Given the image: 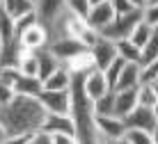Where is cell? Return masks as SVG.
Here are the masks:
<instances>
[{"label": "cell", "instance_id": "1", "mask_svg": "<svg viewBox=\"0 0 158 144\" xmlns=\"http://www.w3.org/2000/svg\"><path fill=\"white\" fill-rule=\"evenodd\" d=\"M46 110L37 96L16 94L7 105H0V124L7 135H32L41 128Z\"/></svg>", "mask_w": 158, "mask_h": 144}, {"label": "cell", "instance_id": "2", "mask_svg": "<svg viewBox=\"0 0 158 144\" xmlns=\"http://www.w3.org/2000/svg\"><path fill=\"white\" fill-rule=\"evenodd\" d=\"M142 21V9H133L128 14H122V16H115L99 35L103 39H110V41H119V39H128L131 30Z\"/></svg>", "mask_w": 158, "mask_h": 144}, {"label": "cell", "instance_id": "3", "mask_svg": "<svg viewBox=\"0 0 158 144\" xmlns=\"http://www.w3.org/2000/svg\"><path fill=\"white\" fill-rule=\"evenodd\" d=\"M37 98H39V103L44 105L46 112H55V114L71 112V94H69V89H41Z\"/></svg>", "mask_w": 158, "mask_h": 144}, {"label": "cell", "instance_id": "4", "mask_svg": "<svg viewBox=\"0 0 158 144\" xmlns=\"http://www.w3.org/2000/svg\"><path fill=\"white\" fill-rule=\"evenodd\" d=\"M48 51L55 55V57H57L62 64H67L69 60H73L76 55L89 51V48H87L83 41L73 39V37H55V39L48 41Z\"/></svg>", "mask_w": 158, "mask_h": 144}, {"label": "cell", "instance_id": "5", "mask_svg": "<svg viewBox=\"0 0 158 144\" xmlns=\"http://www.w3.org/2000/svg\"><path fill=\"white\" fill-rule=\"evenodd\" d=\"M16 37L21 39V43H23L25 51H39V48H46L48 41H51V32H48V27L44 23H39V21L32 23V25H28L23 32H19Z\"/></svg>", "mask_w": 158, "mask_h": 144}, {"label": "cell", "instance_id": "6", "mask_svg": "<svg viewBox=\"0 0 158 144\" xmlns=\"http://www.w3.org/2000/svg\"><path fill=\"white\" fill-rule=\"evenodd\" d=\"M89 55H92V64H94V69L103 71V69H108V64L117 57V46H115V41L99 37V39L94 41V46L89 48Z\"/></svg>", "mask_w": 158, "mask_h": 144}, {"label": "cell", "instance_id": "7", "mask_svg": "<svg viewBox=\"0 0 158 144\" xmlns=\"http://www.w3.org/2000/svg\"><path fill=\"white\" fill-rule=\"evenodd\" d=\"M124 124L126 128H138V130H154L156 128V114L154 108H144V105H135V110L124 117Z\"/></svg>", "mask_w": 158, "mask_h": 144}, {"label": "cell", "instance_id": "8", "mask_svg": "<svg viewBox=\"0 0 158 144\" xmlns=\"http://www.w3.org/2000/svg\"><path fill=\"white\" fill-rule=\"evenodd\" d=\"M39 130H46L51 135H76L71 114H55V112H46Z\"/></svg>", "mask_w": 158, "mask_h": 144}, {"label": "cell", "instance_id": "9", "mask_svg": "<svg viewBox=\"0 0 158 144\" xmlns=\"http://www.w3.org/2000/svg\"><path fill=\"white\" fill-rule=\"evenodd\" d=\"M112 19H115V12H112L110 0H108V2L92 5V7H89V12H87V16H85L87 25H89L92 30H96V32H101V30H103V27H106L108 23H110Z\"/></svg>", "mask_w": 158, "mask_h": 144}, {"label": "cell", "instance_id": "10", "mask_svg": "<svg viewBox=\"0 0 158 144\" xmlns=\"http://www.w3.org/2000/svg\"><path fill=\"white\" fill-rule=\"evenodd\" d=\"M96 128H99L101 137H106V140H122L124 133H126V124H124L122 117L106 114V117H96Z\"/></svg>", "mask_w": 158, "mask_h": 144}, {"label": "cell", "instance_id": "11", "mask_svg": "<svg viewBox=\"0 0 158 144\" xmlns=\"http://www.w3.org/2000/svg\"><path fill=\"white\" fill-rule=\"evenodd\" d=\"M35 12H37L39 23L51 27L53 23H55V19L64 12V0H37L35 2Z\"/></svg>", "mask_w": 158, "mask_h": 144}, {"label": "cell", "instance_id": "12", "mask_svg": "<svg viewBox=\"0 0 158 144\" xmlns=\"http://www.w3.org/2000/svg\"><path fill=\"white\" fill-rule=\"evenodd\" d=\"M83 87H85V94L92 98V101H94V98H99L101 94L110 92L106 76H103V71H99V69H89V71H87V73H85Z\"/></svg>", "mask_w": 158, "mask_h": 144}, {"label": "cell", "instance_id": "13", "mask_svg": "<svg viewBox=\"0 0 158 144\" xmlns=\"http://www.w3.org/2000/svg\"><path fill=\"white\" fill-rule=\"evenodd\" d=\"M138 105V87L131 89H115V117H126Z\"/></svg>", "mask_w": 158, "mask_h": 144}, {"label": "cell", "instance_id": "14", "mask_svg": "<svg viewBox=\"0 0 158 144\" xmlns=\"http://www.w3.org/2000/svg\"><path fill=\"white\" fill-rule=\"evenodd\" d=\"M57 66H62V62H60L55 55L48 51V46L37 51V76H39L41 80H46L48 76H51L53 71L57 69Z\"/></svg>", "mask_w": 158, "mask_h": 144}, {"label": "cell", "instance_id": "15", "mask_svg": "<svg viewBox=\"0 0 158 144\" xmlns=\"http://www.w3.org/2000/svg\"><path fill=\"white\" fill-rule=\"evenodd\" d=\"M23 43H21L19 37H12L9 41H5L2 51H0V66H16L19 64V57L23 55Z\"/></svg>", "mask_w": 158, "mask_h": 144}, {"label": "cell", "instance_id": "16", "mask_svg": "<svg viewBox=\"0 0 158 144\" xmlns=\"http://www.w3.org/2000/svg\"><path fill=\"white\" fill-rule=\"evenodd\" d=\"M140 85V62H124V69L117 78L115 89H131Z\"/></svg>", "mask_w": 158, "mask_h": 144}, {"label": "cell", "instance_id": "17", "mask_svg": "<svg viewBox=\"0 0 158 144\" xmlns=\"http://www.w3.org/2000/svg\"><path fill=\"white\" fill-rule=\"evenodd\" d=\"M44 89V82L37 76H23L19 73V78L14 82V92L16 94H25V96H39V92Z\"/></svg>", "mask_w": 158, "mask_h": 144}, {"label": "cell", "instance_id": "18", "mask_svg": "<svg viewBox=\"0 0 158 144\" xmlns=\"http://www.w3.org/2000/svg\"><path fill=\"white\" fill-rule=\"evenodd\" d=\"M41 82H44V89H69V85H71V71L62 64Z\"/></svg>", "mask_w": 158, "mask_h": 144}, {"label": "cell", "instance_id": "19", "mask_svg": "<svg viewBox=\"0 0 158 144\" xmlns=\"http://www.w3.org/2000/svg\"><path fill=\"white\" fill-rule=\"evenodd\" d=\"M2 9L9 14L12 21H16L21 16L35 12V0H2Z\"/></svg>", "mask_w": 158, "mask_h": 144}, {"label": "cell", "instance_id": "20", "mask_svg": "<svg viewBox=\"0 0 158 144\" xmlns=\"http://www.w3.org/2000/svg\"><path fill=\"white\" fill-rule=\"evenodd\" d=\"M117 46V57H122L124 62H140L142 57V48H138L131 39H119L115 41Z\"/></svg>", "mask_w": 158, "mask_h": 144}, {"label": "cell", "instance_id": "21", "mask_svg": "<svg viewBox=\"0 0 158 144\" xmlns=\"http://www.w3.org/2000/svg\"><path fill=\"white\" fill-rule=\"evenodd\" d=\"M92 108H94L96 117H106V114H115V89L101 94L99 98L92 101Z\"/></svg>", "mask_w": 158, "mask_h": 144}, {"label": "cell", "instance_id": "22", "mask_svg": "<svg viewBox=\"0 0 158 144\" xmlns=\"http://www.w3.org/2000/svg\"><path fill=\"white\" fill-rule=\"evenodd\" d=\"M158 60V25H154L149 39H147L144 48H142V57H140V64H147V62H154Z\"/></svg>", "mask_w": 158, "mask_h": 144}, {"label": "cell", "instance_id": "23", "mask_svg": "<svg viewBox=\"0 0 158 144\" xmlns=\"http://www.w3.org/2000/svg\"><path fill=\"white\" fill-rule=\"evenodd\" d=\"M16 69L23 76H37V51H23V55L19 57ZM37 78H39V76H37Z\"/></svg>", "mask_w": 158, "mask_h": 144}, {"label": "cell", "instance_id": "24", "mask_svg": "<svg viewBox=\"0 0 158 144\" xmlns=\"http://www.w3.org/2000/svg\"><path fill=\"white\" fill-rule=\"evenodd\" d=\"M151 30H154V27H151V25H149V23H147V21L142 19V21H140L138 25L133 27V30H131L128 39L133 41V43H135V46H138V48H144V43H147V39H149Z\"/></svg>", "mask_w": 158, "mask_h": 144}, {"label": "cell", "instance_id": "25", "mask_svg": "<svg viewBox=\"0 0 158 144\" xmlns=\"http://www.w3.org/2000/svg\"><path fill=\"white\" fill-rule=\"evenodd\" d=\"M138 105H144V108L158 105V92L154 85H138Z\"/></svg>", "mask_w": 158, "mask_h": 144}, {"label": "cell", "instance_id": "26", "mask_svg": "<svg viewBox=\"0 0 158 144\" xmlns=\"http://www.w3.org/2000/svg\"><path fill=\"white\" fill-rule=\"evenodd\" d=\"M158 82V60L140 64V85H154Z\"/></svg>", "mask_w": 158, "mask_h": 144}, {"label": "cell", "instance_id": "27", "mask_svg": "<svg viewBox=\"0 0 158 144\" xmlns=\"http://www.w3.org/2000/svg\"><path fill=\"white\" fill-rule=\"evenodd\" d=\"M122 69H124V60H122V57H115L110 64H108V69H103V76H106L108 87H110V89H115L117 78H119V73H122Z\"/></svg>", "mask_w": 158, "mask_h": 144}, {"label": "cell", "instance_id": "28", "mask_svg": "<svg viewBox=\"0 0 158 144\" xmlns=\"http://www.w3.org/2000/svg\"><path fill=\"white\" fill-rule=\"evenodd\" d=\"M124 140L131 142V144H154L149 130H138V128H126V133H124Z\"/></svg>", "mask_w": 158, "mask_h": 144}, {"label": "cell", "instance_id": "29", "mask_svg": "<svg viewBox=\"0 0 158 144\" xmlns=\"http://www.w3.org/2000/svg\"><path fill=\"white\" fill-rule=\"evenodd\" d=\"M64 7L69 9L71 14H76V16H87V12H89V0H64Z\"/></svg>", "mask_w": 158, "mask_h": 144}, {"label": "cell", "instance_id": "30", "mask_svg": "<svg viewBox=\"0 0 158 144\" xmlns=\"http://www.w3.org/2000/svg\"><path fill=\"white\" fill-rule=\"evenodd\" d=\"M110 5H112L115 16H122V14H128V12H133V9H138L131 0H110Z\"/></svg>", "mask_w": 158, "mask_h": 144}, {"label": "cell", "instance_id": "31", "mask_svg": "<svg viewBox=\"0 0 158 144\" xmlns=\"http://www.w3.org/2000/svg\"><path fill=\"white\" fill-rule=\"evenodd\" d=\"M142 19H144L151 27L158 25V5H147V7L142 9Z\"/></svg>", "mask_w": 158, "mask_h": 144}, {"label": "cell", "instance_id": "32", "mask_svg": "<svg viewBox=\"0 0 158 144\" xmlns=\"http://www.w3.org/2000/svg\"><path fill=\"white\" fill-rule=\"evenodd\" d=\"M28 144H53V135L46 130H35L30 135V142Z\"/></svg>", "mask_w": 158, "mask_h": 144}, {"label": "cell", "instance_id": "33", "mask_svg": "<svg viewBox=\"0 0 158 144\" xmlns=\"http://www.w3.org/2000/svg\"><path fill=\"white\" fill-rule=\"evenodd\" d=\"M16 96V92H14V87H9V85H2L0 82V105H7L12 98Z\"/></svg>", "mask_w": 158, "mask_h": 144}, {"label": "cell", "instance_id": "34", "mask_svg": "<svg viewBox=\"0 0 158 144\" xmlns=\"http://www.w3.org/2000/svg\"><path fill=\"white\" fill-rule=\"evenodd\" d=\"M30 135H7L2 140V144H28Z\"/></svg>", "mask_w": 158, "mask_h": 144}, {"label": "cell", "instance_id": "35", "mask_svg": "<svg viewBox=\"0 0 158 144\" xmlns=\"http://www.w3.org/2000/svg\"><path fill=\"white\" fill-rule=\"evenodd\" d=\"M53 144H78L76 135H53Z\"/></svg>", "mask_w": 158, "mask_h": 144}, {"label": "cell", "instance_id": "36", "mask_svg": "<svg viewBox=\"0 0 158 144\" xmlns=\"http://www.w3.org/2000/svg\"><path fill=\"white\" fill-rule=\"evenodd\" d=\"M131 2L135 5L138 9H144V5H147V0H131Z\"/></svg>", "mask_w": 158, "mask_h": 144}, {"label": "cell", "instance_id": "37", "mask_svg": "<svg viewBox=\"0 0 158 144\" xmlns=\"http://www.w3.org/2000/svg\"><path fill=\"white\" fill-rule=\"evenodd\" d=\"M151 140H154V144H158V124H156V128L151 130Z\"/></svg>", "mask_w": 158, "mask_h": 144}, {"label": "cell", "instance_id": "38", "mask_svg": "<svg viewBox=\"0 0 158 144\" xmlns=\"http://www.w3.org/2000/svg\"><path fill=\"white\" fill-rule=\"evenodd\" d=\"M5 137H7V130H5V128H2V124H0V144H2Z\"/></svg>", "mask_w": 158, "mask_h": 144}, {"label": "cell", "instance_id": "39", "mask_svg": "<svg viewBox=\"0 0 158 144\" xmlns=\"http://www.w3.org/2000/svg\"><path fill=\"white\" fill-rule=\"evenodd\" d=\"M103 144H117V140H106V137H103Z\"/></svg>", "mask_w": 158, "mask_h": 144}, {"label": "cell", "instance_id": "40", "mask_svg": "<svg viewBox=\"0 0 158 144\" xmlns=\"http://www.w3.org/2000/svg\"><path fill=\"white\" fill-rule=\"evenodd\" d=\"M99 2H108V0H89V5H99Z\"/></svg>", "mask_w": 158, "mask_h": 144}, {"label": "cell", "instance_id": "41", "mask_svg": "<svg viewBox=\"0 0 158 144\" xmlns=\"http://www.w3.org/2000/svg\"><path fill=\"white\" fill-rule=\"evenodd\" d=\"M147 5H158V0H147ZM144 5V7H147Z\"/></svg>", "mask_w": 158, "mask_h": 144}, {"label": "cell", "instance_id": "42", "mask_svg": "<svg viewBox=\"0 0 158 144\" xmlns=\"http://www.w3.org/2000/svg\"><path fill=\"white\" fill-rule=\"evenodd\" d=\"M117 144H131V142H126V140L122 137V140H117Z\"/></svg>", "mask_w": 158, "mask_h": 144}, {"label": "cell", "instance_id": "43", "mask_svg": "<svg viewBox=\"0 0 158 144\" xmlns=\"http://www.w3.org/2000/svg\"><path fill=\"white\" fill-rule=\"evenodd\" d=\"M154 114H156V124H158V105L154 108Z\"/></svg>", "mask_w": 158, "mask_h": 144}, {"label": "cell", "instance_id": "44", "mask_svg": "<svg viewBox=\"0 0 158 144\" xmlns=\"http://www.w3.org/2000/svg\"><path fill=\"white\" fill-rule=\"evenodd\" d=\"M2 46H5V39H2V37H0V51H2Z\"/></svg>", "mask_w": 158, "mask_h": 144}, {"label": "cell", "instance_id": "45", "mask_svg": "<svg viewBox=\"0 0 158 144\" xmlns=\"http://www.w3.org/2000/svg\"><path fill=\"white\" fill-rule=\"evenodd\" d=\"M0 12H2V0H0Z\"/></svg>", "mask_w": 158, "mask_h": 144}, {"label": "cell", "instance_id": "46", "mask_svg": "<svg viewBox=\"0 0 158 144\" xmlns=\"http://www.w3.org/2000/svg\"><path fill=\"white\" fill-rule=\"evenodd\" d=\"M35 2H37V0H35Z\"/></svg>", "mask_w": 158, "mask_h": 144}]
</instances>
